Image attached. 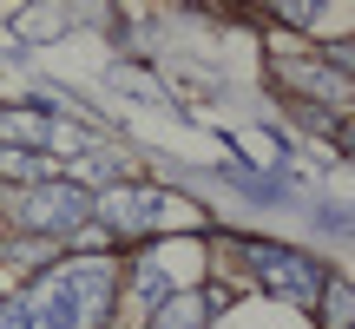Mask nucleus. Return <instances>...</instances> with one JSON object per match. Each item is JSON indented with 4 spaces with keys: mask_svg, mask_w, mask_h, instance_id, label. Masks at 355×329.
I'll use <instances>...</instances> for the list:
<instances>
[{
    "mask_svg": "<svg viewBox=\"0 0 355 329\" xmlns=\"http://www.w3.org/2000/svg\"><path fill=\"white\" fill-rule=\"evenodd\" d=\"M112 303V270L99 257H73V264L46 270L26 296V329H99Z\"/></svg>",
    "mask_w": 355,
    "mask_h": 329,
    "instance_id": "f257e3e1",
    "label": "nucleus"
},
{
    "mask_svg": "<svg viewBox=\"0 0 355 329\" xmlns=\"http://www.w3.org/2000/svg\"><path fill=\"white\" fill-rule=\"evenodd\" d=\"M26 217L46 224V230H73V224H86V217H92V198H86V191H66V185H46V191L26 198Z\"/></svg>",
    "mask_w": 355,
    "mask_h": 329,
    "instance_id": "20e7f679",
    "label": "nucleus"
},
{
    "mask_svg": "<svg viewBox=\"0 0 355 329\" xmlns=\"http://www.w3.org/2000/svg\"><path fill=\"white\" fill-rule=\"evenodd\" d=\"M92 211L112 217V224H125V230H139V224H152V217H178V204L165 198V191H152V185H132V191H105Z\"/></svg>",
    "mask_w": 355,
    "mask_h": 329,
    "instance_id": "7ed1b4c3",
    "label": "nucleus"
},
{
    "mask_svg": "<svg viewBox=\"0 0 355 329\" xmlns=\"http://www.w3.org/2000/svg\"><path fill=\"white\" fill-rule=\"evenodd\" d=\"M139 296H145V310H165V303H171V277H165V264H152V257L139 264Z\"/></svg>",
    "mask_w": 355,
    "mask_h": 329,
    "instance_id": "423d86ee",
    "label": "nucleus"
},
{
    "mask_svg": "<svg viewBox=\"0 0 355 329\" xmlns=\"http://www.w3.org/2000/svg\"><path fill=\"white\" fill-rule=\"evenodd\" d=\"M250 270H257L277 296H290V303H316V296H322V270L309 264V257L277 251V244H250Z\"/></svg>",
    "mask_w": 355,
    "mask_h": 329,
    "instance_id": "f03ea898",
    "label": "nucleus"
},
{
    "mask_svg": "<svg viewBox=\"0 0 355 329\" xmlns=\"http://www.w3.org/2000/svg\"><path fill=\"white\" fill-rule=\"evenodd\" d=\"M0 329H26V317L20 310H0Z\"/></svg>",
    "mask_w": 355,
    "mask_h": 329,
    "instance_id": "9d476101",
    "label": "nucleus"
},
{
    "mask_svg": "<svg viewBox=\"0 0 355 329\" xmlns=\"http://www.w3.org/2000/svg\"><path fill=\"white\" fill-rule=\"evenodd\" d=\"M46 119H33V112H0V139H20V145H46Z\"/></svg>",
    "mask_w": 355,
    "mask_h": 329,
    "instance_id": "39448f33",
    "label": "nucleus"
},
{
    "mask_svg": "<svg viewBox=\"0 0 355 329\" xmlns=\"http://www.w3.org/2000/svg\"><path fill=\"white\" fill-rule=\"evenodd\" d=\"M20 33H26V40H53V33H60V13H26Z\"/></svg>",
    "mask_w": 355,
    "mask_h": 329,
    "instance_id": "6e6552de",
    "label": "nucleus"
},
{
    "mask_svg": "<svg viewBox=\"0 0 355 329\" xmlns=\"http://www.w3.org/2000/svg\"><path fill=\"white\" fill-rule=\"evenodd\" d=\"M198 323H204V303H191V296L158 310V329H198Z\"/></svg>",
    "mask_w": 355,
    "mask_h": 329,
    "instance_id": "0eeeda50",
    "label": "nucleus"
},
{
    "mask_svg": "<svg viewBox=\"0 0 355 329\" xmlns=\"http://www.w3.org/2000/svg\"><path fill=\"white\" fill-rule=\"evenodd\" d=\"M322 290H329V323L343 329L349 323V283H322Z\"/></svg>",
    "mask_w": 355,
    "mask_h": 329,
    "instance_id": "1a4fd4ad",
    "label": "nucleus"
}]
</instances>
